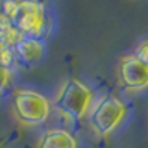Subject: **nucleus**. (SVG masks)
Segmentation results:
<instances>
[{
    "instance_id": "6",
    "label": "nucleus",
    "mask_w": 148,
    "mask_h": 148,
    "mask_svg": "<svg viewBox=\"0 0 148 148\" xmlns=\"http://www.w3.org/2000/svg\"><path fill=\"white\" fill-rule=\"evenodd\" d=\"M14 53L17 57V62L23 63L25 67H35L40 63L43 55H45V43L40 38L22 37L15 43Z\"/></svg>"
},
{
    "instance_id": "9",
    "label": "nucleus",
    "mask_w": 148,
    "mask_h": 148,
    "mask_svg": "<svg viewBox=\"0 0 148 148\" xmlns=\"http://www.w3.org/2000/svg\"><path fill=\"white\" fill-rule=\"evenodd\" d=\"M15 63H17V57H15V53H14V48L3 47L2 53H0V65L10 70Z\"/></svg>"
},
{
    "instance_id": "12",
    "label": "nucleus",
    "mask_w": 148,
    "mask_h": 148,
    "mask_svg": "<svg viewBox=\"0 0 148 148\" xmlns=\"http://www.w3.org/2000/svg\"><path fill=\"white\" fill-rule=\"evenodd\" d=\"M2 50H3V45H2V42H0V53H2Z\"/></svg>"
},
{
    "instance_id": "4",
    "label": "nucleus",
    "mask_w": 148,
    "mask_h": 148,
    "mask_svg": "<svg viewBox=\"0 0 148 148\" xmlns=\"http://www.w3.org/2000/svg\"><path fill=\"white\" fill-rule=\"evenodd\" d=\"M127 115V107L116 97H101L92 108L90 123L98 135H110Z\"/></svg>"
},
{
    "instance_id": "2",
    "label": "nucleus",
    "mask_w": 148,
    "mask_h": 148,
    "mask_svg": "<svg viewBox=\"0 0 148 148\" xmlns=\"http://www.w3.org/2000/svg\"><path fill=\"white\" fill-rule=\"evenodd\" d=\"M93 93L80 80L70 78L60 87L55 97V107L72 120H80L92 107Z\"/></svg>"
},
{
    "instance_id": "1",
    "label": "nucleus",
    "mask_w": 148,
    "mask_h": 148,
    "mask_svg": "<svg viewBox=\"0 0 148 148\" xmlns=\"http://www.w3.org/2000/svg\"><path fill=\"white\" fill-rule=\"evenodd\" d=\"M2 14L10 20L20 37L38 38L45 25L43 5L37 0H5Z\"/></svg>"
},
{
    "instance_id": "3",
    "label": "nucleus",
    "mask_w": 148,
    "mask_h": 148,
    "mask_svg": "<svg viewBox=\"0 0 148 148\" xmlns=\"http://www.w3.org/2000/svg\"><path fill=\"white\" fill-rule=\"evenodd\" d=\"M50 101L32 90H17L14 95V113L23 125H40L50 116Z\"/></svg>"
},
{
    "instance_id": "10",
    "label": "nucleus",
    "mask_w": 148,
    "mask_h": 148,
    "mask_svg": "<svg viewBox=\"0 0 148 148\" xmlns=\"http://www.w3.org/2000/svg\"><path fill=\"white\" fill-rule=\"evenodd\" d=\"M136 60H140L143 65H147L148 67V40H143L136 47V50H135V55H133Z\"/></svg>"
},
{
    "instance_id": "7",
    "label": "nucleus",
    "mask_w": 148,
    "mask_h": 148,
    "mask_svg": "<svg viewBox=\"0 0 148 148\" xmlns=\"http://www.w3.org/2000/svg\"><path fill=\"white\" fill-rule=\"evenodd\" d=\"M38 148H77V140L65 130L52 128L43 133Z\"/></svg>"
},
{
    "instance_id": "8",
    "label": "nucleus",
    "mask_w": 148,
    "mask_h": 148,
    "mask_svg": "<svg viewBox=\"0 0 148 148\" xmlns=\"http://www.w3.org/2000/svg\"><path fill=\"white\" fill-rule=\"evenodd\" d=\"M22 37L18 35V32L12 27V23L5 15L0 12V42L3 47H10L14 48L15 43L20 40Z\"/></svg>"
},
{
    "instance_id": "11",
    "label": "nucleus",
    "mask_w": 148,
    "mask_h": 148,
    "mask_svg": "<svg viewBox=\"0 0 148 148\" xmlns=\"http://www.w3.org/2000/svg\"><path fill=\"white\" fill-rule=\"evenodd\" d=\"M8 82H10V70L0 65V92L7 88Z\"/></svg>"
},
{
    "instance_id": "5",
    "label": "nucleus",
    "mask_w": 148,
    "mask_h": 148,
    "mask_svg": "<svg viewBox=\"0 0 148 148\" xmlns=\"http://www.w3.org/2000/svg\"><path fill=\"white\" fill-rule=\"evenodd\" d=\"M118 75H120V83L127 90L138 92L148 87V67L143 65L140 60H136L133 55L121 58Z\"/></svg>"
}]
</instances>
